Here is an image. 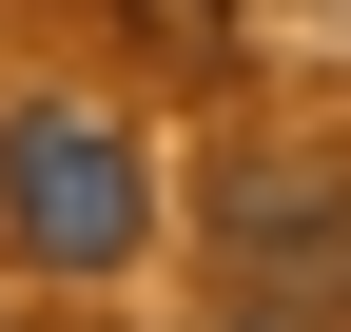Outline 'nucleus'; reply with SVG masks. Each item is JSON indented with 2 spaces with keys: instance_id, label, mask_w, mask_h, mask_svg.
Returning a JSON list of instances; mask_svg holds the SVG:
<instances>
[{
  "instance_id": "nucleus-3",
  "label": "nucleus",
  "mask_w": 351,
  "mask_h": 332,
  "mask_svg": "<svg viewBox=\"0 0 351 332\" xmlns=\"http://www.w3.org/2000/svg\"><path fill=\"white\" fill-rule=\"evenodd\" d=\"M156 39H176V59H215V39H234V20H215V0H156Z\"/></svg>"
},
{
  "instance_id": "nucleus-2",
  "label": "nucleus",
  "mask_w": 351,
  "mask_h": 332,
  "mask_svg": "<svg viewBox=\"0 0 351 332\" xmlns=\"http://www.w3.org/2000/svg\"><path fill=\"white\" fill-rule=\"evenodd\" d=\"M215 215H234L254 274H274V254H293V274H351V195H332V176H234Z\"/></svg>"
},
{
  "instance_id": "nucleus-4",
  "label": "nucleus",
  "mask_w": 351,
  "mask_h": 332,
  "mask_svg": "<svg viewBox=\"0 0 351 332\" xmlns=\"http://www.w3.org/2000/svg\"><path fill=\"white\" fill-rule=\"evenodd\" d=\"M234 332H313V313H274V294H254V313H234Z\"/></svg>"
},
{
  "instance_id": "nucleus-1",
  "label": "nucleus",
  "mask_w": 351,
  "mask_h": 332,
  "mask_svg": "<svg viewBox=\"0 0 351 332\" xmlns=\"http://www.w3.org/2000/svg\"><path fill=\"white\" fill-rule=\"evenodd\" d=\"M0 235H20L39 274H137V235H156V156L117 137L98 98H20V117H0Z\"/></svg>"
}]
</instances>
